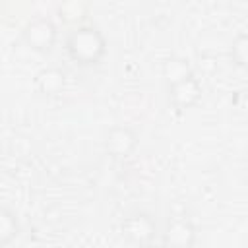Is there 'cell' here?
Masks as SVG:
<instances>
[{
	"label": "cell",
	"instance_id": "1",
	"mask_svg": "<svg viewBox=\"0 0 248 248\" xmlns=\"http://www.w3.org/2000/svg\"><path fill=\"white\" fill-rule=\"evenodd\" d=\"M66 52L79 66H97L107 54V39L95 25H78L66 37Z\"/></svg>",
	"mask_w": 248,
	"mask_h": 248
},
{
	"label": "cell",
	"instance_id": "2",
	"mask_svg": "<svg viewBox=\"0 0 248 248\" xmlns=\"http://www.w3.org/2000/svg\"><path fill=\"white\" fill-rule=\"evenodd\" d=\"M21 37H23L27 46H31L33 50L45 54V52H50L52 46L56 45L58 29H56V25H54V21L50 17L39 16V17L29 19L23 25Z\"/></svg>",
	"mask_w": 248,
	"mask_h": 248
},
{
	"label": "cell",
	"instance_id": "3",
	"mask_svg": "<svg viewBox=\"0 0 248 248\" xmlns=\"http://www.w3.org/2000/svg\"><path fill=\"white\" fill-rule=\"evenodd\" d=\"M120 232L128 242L138 244V246H147L155 240L157 225L149 213L134 211V213L126 215L124 221L120 223Z\"/></svg>",
	"mask_w": 248,
	"mask_h": 248
},
{
	"label": "cell",
	"instance_id": "4",
	"mask_svg": "<svg viewBox=\"0 0 248 248\" xmlns=\"http://www.w3.org/2000/svg\"><path fill=\"white\" fill-rule=\"evenodd\" d=\"M103 147H105L107 155L112 159H128L138 147V134L134 128H130L126 124L112 126L105 134Z\"/></svg>",
	"mask_w": 248,
	"mask_h": 248
},
{
	"label": "cell",
	"instance_id": "5",
	"mask_svg": "<svg viewBox=\"0 0 248 248\" xmlns=\"http://www.w3.org/2000/svg\"><path fill=\"white\" fill-rule=\"evenodd\" d=\"M167 89H169V101L172 103V107H176L180 110L196 107L202 101V93H203L202 81L196 78V74L186 76L184 79L169 85Z\"/></svg>",
	"mask_w": 248,
	"mask_h": 248
},
{
	"label": "cell",
	"instance_id": "6",
	"mask_svg": "<svg viewBox=\"0 0 248 248\" xmlns=\"http://www.w3.org/2000/svg\"><path fill=\"white\" fill-rule=\"evenodd\" d=\"M163 246L170 248H192L196 244V227L186 217H174L167 221V227L161 234Z\"/></svg>",
	"mask_w": 248,
	"mask_h": 248
},
{
	"label": "cell",
	"instance_id": "7",
	"mask_svg": "<svg viewBox=\"0 0 248 248\" xmlns=\"http://www.w3.org/2000/svg\"><path fill=\"white\" fill-rule=\"evenodd\" d=\"M35 87L45 97L60 95L64 91V87H66V74H64V70L54 68V66L39 70L37 76H35Z\"/></svg>",
	"mask_w": 248,
	"mask_h": 248
},
{
	"label": "cell",
	"instance_id": "8",
	"mask_svg": "<svg viewBox=\"0 0 248 248\" xmlns=\"http://www.w3.org/2000/svg\"><path fill=\"white\" fill-rule=\"evenodd\" d=\"M161 72H163V78H165L167 87L172 85V83H176V81H180V79H184L186 76L194 74L190 60L184 58V56H169L163 62Z\"/></svg>",
	"mask_w": 248,
	"mask_h": 248
},
{
	"label": "cell",
	"instance_id": "9",
	"mask_svg": "<svg viewBox=\"0 0 248 248\" xmlns=\"http://www.w3.org/2000/svg\"><path fill=\"white\" fill-rule=\"evenodd\" d=\"M19 234V221L8 207H0V248L8 246Z\"/></svg>",
	"mask_w": 248,
	"mask_h": 248
},
{
	"label": "cell",
	"instance_id": "10",
	"mask_svg": "<svg viewBox=\"0 0 248 248\" xmlns=\"http://www.w3.org/2000/svg\"><path fill=\"white\" fill-rule=\"evenodd\" d=\"M58 16L66 23H79L87 16V4L85 0H64L58 6Z\"/></svg>",
	"mask_w": 248,
	"mask_h": 248
},
{
	"label": "cell",
	"instance_id": "11",
	"mask_svg": "<svg viewBox=\"0 0 248 248\" xmlns=\"http://www.w3.org/2000/svg\"><path fill=\"white\" fill-rule=\"evenodd\" d=\"M231 58H232V64H234V66L246 68V64H248V35H246V33H238V35L232 39V45H231Z\"/></svg>",
	"mask_w": 248,
	"mask_h": 248
}]
</instances>
